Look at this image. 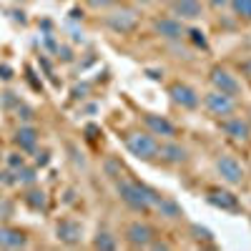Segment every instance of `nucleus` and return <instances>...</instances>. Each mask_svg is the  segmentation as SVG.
Instances as JSON below:
<instances>
[{
    "mask_svg": "<svg viewBox=\"0 0 251 251\" xmlns=\"http://www.w3.org/2000/svg\"><path fill=\"white\" fill-rule=\"evenodd\" d=\"M23 163H25V158H23V156H18V153H13V156L8 158V166H10V169H15V171H18Z\"/></svg>",
    "mask_w": 251,
    "mask_h": 251,
    "instance_id": "nucleus-25",
    "label": "nucleus"
},
{
    "mask_svg": "<svg viewBox=\"0 0 251 251\" xmlns=\"http://www.w3.org/2000/svg\"><path fill=\"white\" fill-rule=\"evenodd\" d=\"M55 234H58V239H60L63 244L75 246V244H80V239H83V226H80L78 221H73V219H63V221H58V226H55Z\"/></svg>",
    "mask_w": 251,
    "mask_h": 251,
    "instance_id": "nucleus-14",
    "label": "nucleus"
},
{
    "mask_svg": "<svg viewBox=\"0 0 251 251\" xmlns=\"http://www.w3.org/2000/svg\"><path fill=\"white\" fill-rule=\"evenodd\" d=\"M18 183H35V169H25V163L18 169V176H15Z\"/></svg>",
    "mask_w": 251,
    "mask_h": 251,
    "instance_id": "nucleus-23",
    "label": "nucleus"
},
{
    "mask_svg": "<svg viewBox=\"0 0 251 251\" xmlns=\"http://www.w3.org/2000/svg\"><path fill=\"white\" fill-rule=\"evenodd\" d=\"M208 80H211V88H216V91H221L226 96H231V98H239L241 96V80H239V75H234L231 71H226L221 66L211 68Z\"/></svg>",
    "mask_w": 251,
    "mask_h": 251,
    "instance_id": "nucleus-7",
    "label": "nucleus"
},
{
    "mask_svg": "<svg viewBox=\"0 0 251 251\" xmlns=\"http://www.w3.org/2000/svg\"><path fill=\"white\" fill-rule=\"evenodd\" d=\"M10 73H13V71H10L8 66H0V78H3V80H10V78H13Z\"/></svg>",
    "mask_w": 251,
    "mask_h": 251,
    "instance_id": "nucleus-28",
    "label": "nucleus"
},
{
    "mask_svg": "<svg viewBox=\"0 0 251 251\" xmlns=\"http://www.w3.org/2000/svg\"><path fill=\"white\" fill-rule=\"evenodd\" d=\"M186 35L191 38V43L196 46V48H208V40H206V33L203 30H199V28H186Z\"/></svg>",
    "mask_w": 251,
    "mask_h": 251,
    "instance_id": "nucleus-22",
    "label": "nucleus"
},
{
    "mask_svg": "<svg viewBox=\"0 0 251 251\" xmlns=\"http://www.w3.org/2000/svg\"><path fill=\"white\" fill-rule=\"evenodd\" d=\"M241 71H244L246 75H251V63H241Z\"/></svg>",
    "mask_w": 251,
    "mask_h": 251,
    "instance_id": "nucleus-29",
    "label": "nucleus"
},
{
    "mask_svg": "<svg viewBox=\"0 0 251 251\" xmlns=\"http://www.w3.org/2000/svg\"><path fill=\"white\" fill-rule=\"evenodd\" d=\"M153 30H156V35H161L163 40H183V38H186L183 20H178V18H174V15L156 18V20H153Z\"/></svg>",
    "mask_w": 251,
    "mask_h": 251,
    "instance_id": "nucleus-11",
    "label": "nucleus"
},
{
    "mask_svg": "<svg viewBox=\"0 0 251 251\" xmlns=\"http://www.w3.org/2000/svg\"><path fill=\"white\" fill-rule=\"evenodd\" d=\"M169 96L174 100V106H178L181 111H196L201 106V93L194 88V86H188V83H171V88H169Z\"/></svg>",
    "mask_w": 251,
    "mask_h": 251,
    "instance_id": "nucleus-6",
    "label": "nucleus"
},
{
    "mask_svg": "<svg viewBox=\"0 0 251 251\" xmlns=\"http://www.w3.org/2000/svg\"><path fill=\"white\" fill-rule=\"evenodd\" d=\"M214 169H216L219 178H221L224 183H228V186H239V183H244V178H246V171H244L241 161H239L236 156H231V153H221V156L214 161Z\"/></svg>",
    "mask_w": 251,
    "mask_h": 251,
    "instance_id": "nucleus-4",
    "label": "nucleus"
},
{
    "mask_svg": "<svg viewBox=\"0 0 251 251\" xmlns=\"http://www.w3.org/2000/svg\"><path fill=\"white\" fill-rule=\"evenodd\" d=\"M208 5H211L214 10H224V8H228V3H231V0H206Z\"/></svg>",
    "mask_w": 251,
    "mask_h": 251,
    "instance_id": "nucleus-27",
    "label": "nucleus"
},
{
    "mask_svg": "<svg viewBox=\"0 0 251 251\" xmlns=\"http://www.w3.org/2000/svg\"><path fill=\"white\" fill-rule=\"evenodd\" d=\"M123 236H126V244L133 246V249H146V246H151V241L156 239L151 224L149 221H141V219L138 221H131L128 226H126Z\"/></svg>",
    "mask_w": 251,
    "mask_h": 251,
    "instance_id": "nucleus-8",
    "label": "nucleus"
},
{
    "mask_svg": "<svg viewBox=\"0 0 251 251\" xmlns=\"http://www.w3.org/2000/svg\"><path fill=\"white\" fill-rule=\"evenodd\" d=\"M15 146L25 153H33L38 149V131L33 128V126H20V128L15 131Z\"/></svg>",
    "mask_w": 251,
    "mask_h": 251,
    "instance_id": "nucleus-17",
    "label": "nucleus"
},
{
    "mask_svg": "<svg viewBox=\"0 0 251 251\" xmlns=\"http://www.w3.org/2000/svg\"><path fill=\"white\" fill-rule=\"evenodd\" d=\"M246 121H249V126H251V111H249V116H246Z\"/></svg>",
    "mask_w": 251,
    "mask_h": 251,
    "instance_id": "nucleus-30",
    "label": "nucleus"
},
{
    "mask_svg": "<svg viewBox=\"0 0 251 251\" xmlns=\"http://www.w3.org/2000/svg\"><path fill=\"white\" fill-rule=\"evenodd\" d=\"M25 201H28L30 208H35V211H46V206H48V196H46V191H40V188H30Z\"/></svg>",
    "mask_w": 251,
    "mask_h": 251,
    "instance_id": "nucleus-19",
    "label": "nucleus"
},
{
    "mask_svg": "<svg viewBox=\"0 0 251 251\" xmlns=\"http://www.w3.org/2000/svg\"><path fill=\"white\" fill-rule=\"evenodd\" d=\"M158 158L163 163H169V166H183L191 161V153H188V149L183 143H178L176 138H166L161 143V151H158Z\"/></svg>",
    "mask_w": 251,
    "mask_h": 251,
    "instance_id": "nucleus-10",
    "label": "nucleus"
},
{
    "mask_svg": "<svg viewBox=\"0 0 251 251\" xmlns=\"http://www.w3.org/2000/svg\"><path fill=\"white\" fill-rule=\"evenodd\" d=\"M153 211H156V214H161L163 219H171V221H176V219H181V216H183V208H181L174 199L163 196V194H161V199H158V203H156Z\"/></svg>",
    "mask_w": 251,
    "mask_h": 251,
    "instance_id": "nucleus-18",
    "label": "nucleus"
},
{
    "mask_svg": "<svg viewBox=\"0 0 251 251\" xmlns=\"http://www.w3.org/2000/svg\"><path fill=\"white\" fill-rule=\"evenodd\" d=\"M163 3H171V0H163Z\"/></svg>",
    "mask_w": 251,
    "mask_h": 251,
    "instance_id": "nucleus-31",
    "label": "nucleus"
},
{
    "mask_svg": "<svg viewBox=\"0 0 251 251\" xmlns=\"http://www.w3.org/2000/svg\"><path fill=\"white\" fill-rule=\"evenodd\" d=\"M231 10L239 20H244V23H251V0H231Z\"/></svg>",
    "mask_w": 251,
    "mask_h": 251,
    "instance_id": "nucleus-20",
    "label": "nucleus"
},
{
    "mask_svg": "<svg viewBox=\"0 0 251 251\" xmlns=\"http://www.w3.org/2000/svg\"><path fill=\"white\" fill-rule=\"evenodd\" d=\"M221 131L231 138V141H241L246 143L251 138V126L246 118L241 116H228V118H221Z\"/></svg>",
    "mask_w": 251,
    "mask_h": 251,
    "instance_id": "nucleus-12",
    "label": "nucleus"
},
{
    "mask_svg": "<svg viewBox=\"0 0 251 251\" xmlns=\"http://www.w3.org/2000/svg\"><path fill=\"white\" fill-rule=\"evenodd\" d=\"M126 151L143 163H151V161L158 158L161 141L156 136H151L149 131H133V133L126 136Z\"/></svg>",
    "mask_w": 251,
    "mask_h": 251,
    "instance_id": "nucleus-2",
    "label": "nucleus"
},
{
    "mask_svg": "<svg viewBox=\"0 0 251 251\" xmlns=\"http://www.w3.org/2000/svg\"><path fill=\"white\" fill-rule=\"evenodd\" d=\"M143 126H146V131H149L151 136L156 138H176L178 128H176V123L171 118H166V116H158V113H143Z\"/></svg>",
    "mask_w": 251,
    "mask_h": 251,
    "instance_id": "nucleus-9",
    "label": "nucleus"
},
{
    "mask_svg": "<svg viewBox=\"0 0 251 251\" xmlns=\"http://www.w3.org/2000/svg\"><path fill=\"white\" fill-rule=\"evenodd\" d=\"M116 191H118V199L131 208L136 214H149L156 208L161 194L156 188L146 186V183H138V181H131V178H121L116 181Z\"/></svg>",
    "mask_w": 251,
    "mask_h": 251,
    "instance_id": "nucleus-1",
    "label": "nucleus"
},
{
    "mask_svg": "<svg viewBox=\"0 0 251 251\" xmlns=\"http://www.w3.org/2000/svg\"><path fill=\"white\" fill-rule=\"evenodd\" d=\"M191 231L199 241H214V231L211 228H206V226H199V224H191Z\"/></svg>",
    "mask_w": 251,
    "mask_h": 251,
    "instance_id": "nucleus-24",
    "label": "nucleus"
},
{
    "mask_svg": "<svg viewBox=\"0 0 251 251\" xmlns=\"http://www.w3.org/2000/svg\"><path fill=\"white\" fill-rule=\"evenodd\" d=\"M138 23H141V15H138L133 8H126V5L113 8V10L106 15V25H108L113 33H118V35L133 33V30L138 28Z\"/></svg>",
    "mask_w": 251,
    "mask_h": 251,
    "instance_id": "nucleus-5",
    "label": "nucleus"
},
{
    "mask_svg": "<svg viewBox=\"0 0 251 251\" xmlns=\"http://www.w3.org/2000/svg\"><path fill=\"white\" fill-rule=\"evenodd\" d=\"M113 3H116V0H88L91 8H111Z\"/></svg>",
    "mask_w": 251,
    "mask_h": 251,
    "instance_id": "nucleus-26",
    "label": "nucleus"
},
{
    "mask_svg": "<svg viewBox=\"0 0 251 251\" xmlns=\"http://www.w3.org/2000/svg\"><path fill=\"white\" fill-rule=\"evenodd\" d=\"M169 8H171V15L183 20V23H186V20H199L203 15L201 0H171Z\"/></svg>",
    "mask_w": 251,
    "mask_h": 251,
    "instance_id": "nucleus-13",
    "label": "nucleus"
},
{
    "mask_svg": "<svg viewBox=\"0 0 251 251\" xmlns=\"http://www.w3.org/2000/svg\"><path fill=\"white\" fill-rule=\"evenodd\" d=\"M201 106L206 108L208 116H214V118L221 121V118H228V116L236 113V98H231V96H226V93L211 88L208 93L201 96Z\"/></svg>",
    "mask_w": 251,
    "mask_h": 251,
    "instance_id": "nucleus-3",
    "label": "nucleus"
},
{
    "mask_svg": "<svg viewBox=\"0 0 251 251\" xmlns=\"http://www.w3.org/2000/svg\"><path fill=\"white\" fill-rule=\"evenodd\" d=\"M208 203L221 208V211H239V199L231 194V191H221V188H216V191H208Z\"/></svg>",
    "mask_w": 251,
    "mask_h": 251,
    "instance_id": "nucleus-16",
    "label": "nucleus"
},
{
    "mask_svg": "<svg viewBox=\"0 0 251 251\" xmlns=\"http://www.w3.org/2000/svg\"><path fill=\"white\" fill-rule=\"evenodd\" d=\"M93 249H106V251H113V249H118V241L113 239V234H108V231H98L96 234V239H93Z\"/></svg>",
    "mask_w": 251,
    "mask_h": 251,
    "instance_id": "nucleus-21",
    "label": "nucleus"
},
{
    "mask_svg": "<svg viewBox=\"0 0 251 251\" xmlns=\"http://www.w3.org/2000/svg\"><path fill=\"white\" fill-rule=\"evenodd\" d=\"M28 236L13 226H0V249H25Z\"/></svg>",
    "mask_w": 251,
    "mask_h": 251,
    "instance_id": "nucleus-15",
    "label": "nucleus"
}]
</instances>
